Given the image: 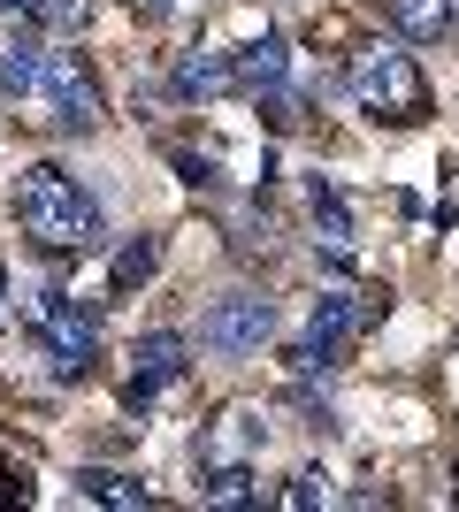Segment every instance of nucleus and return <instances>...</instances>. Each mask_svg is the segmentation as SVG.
Here are the masks:
<instances>
[{
  "mask_svg": "<svg viewBox=\"0 0 459 512\" xmlns=\"http://www.w3.org/2000/svg\"><path fill=\"white\" fill-rule=\"evenodd\" d=\"M16 222H23V237H39L46 253H85V245H100V199H92L77 176H62L54 161L23 169Z\"/></svg>",
  "mask_w": 459,
  "mask_h": 512,
  "instance_id": "1",
  "label": "nucleus"
},
{
  "mask_svg": "<svg viewBox=\"0 0 459 512\" xmlns=\"http://www.w3.org/2000/svg\"><path fill=\"white\" fill-rule=\"evenodd\" d=\"M31 329L46 337V360H54L62 383L92 375V360H100V329H92V314H77L69 291H39V299H31Z\"/></svg>",
  "mask_w": 459,
  "mask_h": 512,
  "instance_id": "2",
  "label": "nucleus"
},
{
  "mask_svg": "<svg viewBox=\"0 0 459 512\" xmlns=\"http://www.w3.org/2000/svg\"><path fill=\"white\" fill-rule=\"evenodd\" d=\"M352 85H360V100L383 115V123H421L429 115V85H421V69H414V54H360L352 62Z\"/></svg>",
  "mask_w": 459,
  "mask_h": 512,
  "instance_id": "3",
  "label": "nucleus"
},
{
  "mask_svg": "<svg viewBox=\"0 0 459 512\" xmlns=\"http://www.w3.org/2000/svg\"><path fill=\"white\" fill-rule=\"evenodd\" d=\"M268 337H276V306H268L261 291H230V299H215L199 314V344H207L215 360H253Z\"/></svg>",
  "mask_w": 459,
  "mask_h": 512,
  "instance_id": "4",
  "label": "nucleus"
},
{
  "mask_svg": "<svg viewBox=\"0 0 459 512\" xmlns=\"http://www.w3.org/2000/svg\"><path fill=\"white\" fill-rule=\"evenodd\" d=\"M39 92L54 100V123H62V130H92L100 115H108V107H100V85H92V69H85V54H46Z\"/></svg>",
  "mask_w": 459,
  "mask_h": 512,
  "instance_id": "5",
  "label": "nucleus"
},
{
  "mask_svg": "<svg viewBox=\"0 0 459 512\" xmlns=\"http://www.w3.org/2000/svg\"><path fill=\"white\" fill-rule=\"evenodd\" d=\"M184 352H192V344L176 337V329H153V337H138V352H131V406H146L161 383H176V375H184Z\"/></svg>",
  "mask_w": 459,
  "mask_h": 512,
  "instance_id": "6",
  "label": "nucleus"
},
{
  "mask_svg": "<svg viewBox=\"0 0 459 512\" xmlns=\"http://www.w3.org/2000/svg\"><path fill=\"white\" fill-rule=\"evenodd\" d=\"M176 92H184V100H215V92H230L238 85V62H230V54H184V62H176V77H169Z\"/></svg>",
  "mask_w": 459,
  "mask_h": 512,
  "instance_id": "7",
  "label": "nucleus"
},
{
  "mask_svg": "<svg viewBox=\"0 0 459 512\" xmlns=\"http://www.w3.org/2000/svg\"><path fill=\"white\" fill-rule=\"evenodd\" d=\"M230 62H238V92H276V85L291 77V54H284V39H253V46H238Z\"/></svg>",
  "mask_w": 459,
  "mask_h": 512,
  "instance_id": "8",
  "label": "nucleus"
},
{
  "mask_svg": "<svg viewBox=\"0 0 459 512\" xmlns=\"http://www.w3.org/2000/svg\"><path fill=\"white\" fill-rule=\"evenodd\" d=\"M383 16L406 31V39H444L459 16V0H383Z\"/></svg>",
  "mask_w": 459,
  "mask_h": 512,
  "instance_id": "9",
  "label": "nucleus"
},
{
  "mask_svg": "<svg viewBox=\"0 0 459 512\" xmlns=\"http://www.w3.org/2000/svg\"><path fill=\"white\" fill-rule=\"evenodd\" d=\"M39 77H46V46L39 39H8L0 46V92H39Z\"/></svg>",
  "mask_w": 459,
  "mask_h": 512,
  "instance_id": "10",
  "label": "nucleus"
},
{
  "mask_svg": "<svg viewBox=\"0 0 459 512\" xmlns=\"http://www.w3.org/2000/svg\"><path fill=\"white\" fill-rule=\"evenodd\" d=\"M77 490L92 497V505H146V482H131V474H108V467H92V474H77Z\"/></svg>",
  "mask_w": 459,
  "mask_h": 512,
  "instance_id": "11",
  "label": "nucleus"
},
{
  "mask_svg": "<svg viewBox=\"0 0 459 512\" xmlns=\"http://www.w3.org/2000/svg\"><path fill=\"white\" fill-rule=\"evenodd\" d=\"M153 260H161V245H153V237H131V245H123V253H115L108 283H115V291H138V283L153 276Z\"/></svg>",
  "mask_w": 459,
  "mask_h": 512,
  "instance_id": "12",
  "label": "nucleus"
},
{
  "mask_svg": "<svg viewBox=\"0 0 459 512\" xmlns=\"http://www.w3.org/2000/svg\"><path fill=\"white\" fill-rule=\"evenodd\" d=\"M199 497H207V505H253V474L245 467H215L207 482H199Z\"/></svg>",
  "mask_w": 459,
  "mask_h": 512,
  "instance_id": "13",
  "label": "nucleus"
},
{
  "mask_svg": "<svg viewBox=\"0 0 459 512\" xmlns=\"http://www.w3.org/2000/svg\"><path fill=\"white\" fill-rule=\"evenodd\" d=\"M31 23H46V31H85L92 0H31Z\"/></svg>",
  "mask_w": 459,
  "mask_h": 512,
  "instance_id": "14",
  "label": "nucleus"
},
{
  "mask_svg": "<svg viewBox=\"0 0 459 512\" xmlns=\"http://www.w3.org/2000/svg\"><path fill=\"white\" fill-rule=\"evenodd\" d=\"M314 222H322V237L345 253V237H352V222H345V199L329 192V184H314Z\"/></svg>",
  "mask_w": 459,
  "mask_h": 512,
  "instance_id": "15",
  "label": "nucleus"
},
{
  "mask_svg": "<svg viewBox=\"0 0 459 512\" xmlns=\"http://www.w3.org/2000/svg\"><path fill=\"white\" fill-rule=\"evenodd\" d=\"M322 497H329V482H322V474H299V482L284 490V505H322Z\"/></svg>",
  "mask_w": 459,
  "mask_h": 512,
  "instance_id": "16",
  "label": "nucleus"
},
{
  "mask_svg": "<svg viewBox=\"0 0 459 512\" xmlns=\"http://www.w3.org/2000/svg\"><path fill=\"white\" fill-rule=\"evenodd\" d=\"M0 16H31V0H0Z\"/></svg>",
  "mask_w": 459,
  "mask_h": 512,
  "instance_id": "17",
  "label": "nucleus"
},
{
  "mask_svg": "<svg viewBox=\"0 0 459 512\" xmlns=\"http://www.w3.org/2000/svg\"><path fill=\"white\" fill-rule=\"evenodd\" d=\"M131 8H169V0H131Z\"/></svg>",
  "mask_w": 459,
  "mask_h": 512,
  "instance_id": "18",
  "label": "nucleus"
}]
</instances>
